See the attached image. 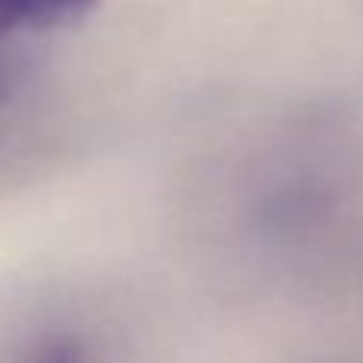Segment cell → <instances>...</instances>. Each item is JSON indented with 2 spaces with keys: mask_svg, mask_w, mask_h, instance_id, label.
<instances>
[{
  "mask_svg": "<svg viewBox=\"0 0 363 363\" xmlns=\"http://www.w3.org/2000/svg\"><path fill=\"white\" fill-rule=\"evenodd\" d=\"M96 0H0V38L19 29H45L86 16Z\"/></svg>",
  "mask_w": 363,
  "mask_h": 363,
  "instance_id": "1",
  "label": "cell"
},
{
  "mask_svg": "<svg viewBox=\"0 0 363 363\" xmlns=\"http://www.w3.org/2000/svg\"><path fill=\"white\" fill-rule=\"evenodd\" d=\"M10 96H13V70L0 64V106H4Z\"/></svg>",
  "mask_w": 363,
  "mask_h": 363,
  "instance_id": "2",
  "label": "cell"
}]
</instances>
